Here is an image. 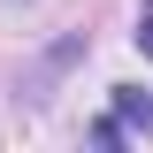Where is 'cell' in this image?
Returning <instances> with one entry per match:
<instances>
[{
    "mask_svg": "<svg viewBox=\"0 0 153 153\" xmlns=\"http://www.w3.org/2000/svg\"><path fill=\"white\" fill-rule=\"evenodd\" d=\"M115 123H123V130H153V100L138 92V84H123V92H115Z\"/></svg>",
    "mask_w": 153,
    "mask_h": 153,
    "instance_id": "cell-1",
    "label": "cell"
},
{
    "mask_svg": "<svg viewBox=\"0 0 153 153\" xmlns=\"http://www.w3.org/2000/svg\"><path fill=\"white\" fill-rule=\"evenodd\" d=\"M138 46H146V54H153V0H146V8H138Z\"/></svg>",
    "mask_w": 153,
    "mask_h": 153,
    "instance_id": "cell-2",
    "label": "cell"
}]
</instances>
